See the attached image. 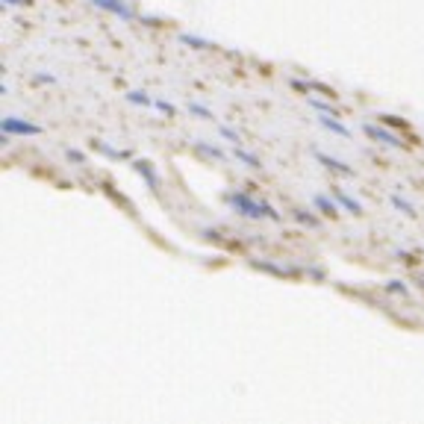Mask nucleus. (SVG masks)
I'll use <instances>...</instances> for the list:
<instances>
[{"instance_id": "obj_21", "label": "nucleus", "mask_w": 424, "mask_h": 424, "mask_svg": "<svg viewBox=\"0 0 424 424\" xmlns=\"http://www.w3.org/2000/svg\"><path fill=\"white\" fill-rule=\"evenodd\" d=\"M30 0H3V6H27Z\"/></svg>"}, {"instance_id": "obj_20", "label": "nucleus", "mask_w": 424, "mask_h": 424, "mask_svg": "<svg viewBox=\"0 0 424 424\" xmlns=\"http://www.w3.org/2000/svg\"><path fill=\"white\" fill-rule=\"evenodd\" d=\"M386 292H395V295H407V286H401V280H392L386 286Z\"/></svg>"}, {"instance_id": "obj_1", "label": "nucleus", "mask_w": 424, "mask_h": 424, "mask_svg": "<svg viewBox=\"0 0 424 424\" xmlns=\"http://www.w3.org/2000/svg\"><path fill=\"white\" fill-rule=\"evenodd\" d=\"M227 203H230L239 215H245V219H268V221H280V212L274 210V206L265 203V201L251 198L248 192H230V194H227Z\"/></svg>"}, {"instance_id": "obj_16", "label": "nucleus", "mask_w": 424, "mask_h": 424, "mask_svg": "<svg viewBox=\"0 0 424 424\" xmlns=\"http://www.w3.org/2000/svg\"><path fill=\"white\" fill-rule=\"evenodd\" d=\"M189 112H192V115L206 118V121H212V118H215V115H212L210 110H206V106H201V103H189Z\"/></svg>"}, {"instance_id": "obj_13", "label": "nucleus", "mask_w": 424, "mask_h": 424, "mask_svg": "<svg viewBox=\"0 0 424 424\" xmlns=\"http://www.w3.org/2000/svg\"><path fill=\"white\" fill-rule=\"evenodd\" d=\"M183 45H192V48H198V50H206V48H212L206 39H198V36H180Z\"/></svg>"}, {"instance_id": "obj_19", "label": "nucleus", "mask_w": 424, "mask_h": 424, "mask_svg": "<svg viewBox=\"0 0 424 424\" xmlns=\"http://www.w3.org/2000/svg\"><path fill=\"white\" fill-rule=\"evenodd\" d=\"M219 130H221V136H227V139L233 141V145H242V136H239V133H233L230 127H219Z\"/></svg>"}, {"instance_id": "obj_9", "label": "nucleus", "mask_w": 424, "mask_h": 424, "mask_svg": "<svg viewBox=\"0 0 424 424\" xmlns=\"http://www.w3.org/2000/svg\"><path fill=\"white\" fill-rule=\"evenodd\" d=\"M236 159H239V162H245L248 168H263L259 157H256V154H248V150H242V145H236Z\"/></svg>"}, {"instance_id": "obj_15", "label": "nucleus", "mask_w": 424, "mask_h": 424, "mask_svg": "<svg viewBox=\"0 0 424 424\" xmlns=\"http://www.w3.org/2000/svg\"><path fill=\"white\" fill-rule=\"evenodd\" d=\"M310 106H312V110H319V112H327V115H336V110H333V106H330V103H324V101H315V97H310ZM336 118H339V115H336Z\"/></svg>"}, {"instance_id": "obj_10", "label": "nucleus", "mask_w": 424, "mask_h": 424, "mask_svg": "<svg viewBox=\"0 0 424 424\" xmlns=\"http://www.w3.org/2000/svg\"><path fill=\"white\" fill-rule=\"evenodd\" d=\"M124 97H127L130 103H136V106H154V97L145 94V92H127Z\"/></svg>"}, {"instance_id": "obj_7", "label": "nucleus", "mask_w": 424, "mask_h": 424, "mask_svg": "<svg viewBox=\"0 0 424 424\" xmlns=\"http://www.w3.org/2000/svg\"><path fill=\"white\" fill-rule=\"evenodd\" d=\"M333 198L339 201V203L345 206L347 212H354V215H363V203H360V201H354V198H347V194H345L342 189H336V186H333Z\"/></svg>"}, {"instance_id": "obj_2", "label": "nucleus", "mask_w": 424, "mask_h": 424, "mask_svg": "<svg viewBox=\"0 0 424 424\" xmlns=\"http://www.w3.org/2000/svg\"><path fill=\"white\" fill-rule=\"evenodd\" d=\"M0 130H3L6 139H12V136H41V133H45L39 124L24 121V118H15V115H6L3 124H0Z\"/></svg>"}, {"instance_id": "obj_17", "label": "nucleus", "mask_w": 424, "mask_h": 424, "mask_svg": "<svg viewBox=\"0 0 424 424\" xmlns=\"http://www.w3.org/2000/svg\"><path fill=\"white\" fill-rule=\"evenodd\" d=\"M97 148H101L106 157H115V159H124V157H127L124 150H115V148H110V145H103V141H97Z\"/></svg>"}, {"instance_id": "obj_12", "label": "nucleus", "mask_w": 424, "mask_h": 424, "mask_svg": "<svg viewBox=\"0 0 424 424\" xmlns=\"http://www.w3.org/2000/svg\"><path fill=\"white\" fill-rule=\"evenodd\" d=\"M392 206H395V210H401L404 215H410V219H416V210H412V203H407L401 194H392Z\"/></svg>"}, {"instance_id": "obj_8", "label": "nucleus", "mask_w": 424, "mask_h": 424, "mask_svg": "<svg viewBox=\"0 0 424 424\" xmlns=\"http://www.w3.org/2000/svg\"><path fill=\"white\" fill-rule=\"evenodd\" d=\"M312 206H315V210H321L324 215H339L336 203L330 198H324V194H312Z\"/></svg>"}, {"instance_id": "obj_11", "label": "nucleus", "mask_w": 424, "mask_h": 424, "mask_svg": "<svg viewBox=\"0 0 424 424\" xmlns=\"http://www.w3.org/2000/svg\"><path fill=\"white\" fill-rule=\"evenodd\" d=\"M136 171L141 174V177H148V183H150V189H157V174H154V168H150V162H136Z\"/></svg>"}, {"instance_id": "obj_3", "label": "nucleus", "mask_w": 424, "mask_h": 424, "mask_svg": "<svg viewBox=\"0 0 424 424\" xmlns=\"http://www.w3.org/2000/svg\"><path fill=\"white\" fill-rule=\"evenodd\" d=\"M92 3H94L97 9H103V12H112V15H118V18H124V21H133V18H136V12L124 3V0H92Z\"/></svg>"}, {"instance_id": "obj_4", "label": "nucleus", "mask_w": 424, "mask_h": 424, "mask_svg": "<svg viewBox=\"0 0 424 424\" xmlns=\"http://www.w3.org/2000/svg\"><path fill=\"white\" fill-rule=\"evenodd\" d=\"M363 130H365V136L374 139V141H383V145H389V148H404V141H401L395 133H389V130L377 127V124H365Z\"/></svg>"}, {"instance_id": "obj_14", "label": "nucleus", "mask_w": 424, "mask_h": 424, "mask_svg": "<svg viewBox=\"0 0 424 424\" xmlns=\"http://www.w3.org/2000/svg\"><path fill=\"white\" fill-rule=\"evenodd\" d=\"M194 148H198L201 154L212 157V159H224V154H221V150H219V148H210V145H206V141H198V145H194Z\"/></svg>"}, {"instance_id": "obj_18", "label": "nucleus", "mask_w": 424, "mask_h": 424, "mask_svg": "<svg viewBox=\"0 0 424 424\" xmlns=\"http://www.w3.org/2000/svg\"><path fill=\"white\" fill-rule=\"evenodd\" d=\"M154 110H157V112H162V115H174V112H177V110H174V106H171L168 101H154Z\"/></svg>"}, {"instance_id": "obj_5", "label": "nucleus", "mask_w": 424, "mask_h": 424, "mask_svg": "<svg viewBox=\"0 0 424 424\" xmlns=\"http://www.w3.org/2000/svg\"><path fill=\"white\" fill-rule=\"evenodd\" d=\"M315 159L324 162V168H330V171H336V174H342V177H354V168H347L342 159L327 157V154H321V150H315Z\"/></svg>"}, {"instance_id": "obj_6", "label": "nucleus", "mask_w": 424, "mask_h": 424, "mask_svg": "<svg viewBox=\"0 0 424 424\" xmlns=\"http://www.w3.org/2000/svg\"><path fill=\"white\" fill-rule=\"evenodd\" d=\"M319 124H321L324 130H330V133H336V136H345V139L351 136V130H347L342 121H336V115L330 118L327 112H321V115H319Z\"/></svg>"}]
</instances>
